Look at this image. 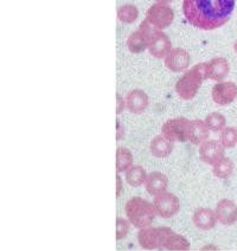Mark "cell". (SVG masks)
Instances as JSON below:
<instances>
[{
  "label": "cell",
  "mask_w": 237,
  "mask_h": 251,
  "mask_svg": "<svg viewBox=\"0 0 237 251\" xmlns=\"http://www.w3.org/2000/svg\"><path fill=\"white\" fill-rule=\"evenodd\" d=\"M126 216L131 224L136 229L151 226L157 216L153 202H150L141 197H133L125 205Z\"/></svg>",
  "instance_id": "3957f363"
},
{
  "label": "cell",
  "mask_w": 237,
  "mask_h": 251,
  "mask_svg": "<svg viewBox=\"0 0 237 251\" xmlns=\"http://www.w3.org/2000/svg\"><path fill=\"white\" fill-rule=\"evenodd\" d=\"M210 130L207 127L203 120H192L190 126V133H188V141L192 145H201L209 139Z\"/></svg>",
  "instance_id": "ffe728a7"
},
{
  "label": "cell",
  "mask_w": 237,
  "mask_h": 251,
  "mask_svg": "<svg viewBox=\"0 0 237 251\" xmlns=\"http://www.w3.org/2000/svg\"><path fill=\"white\" fill-rule=\"evenodd\" d=\"M175 19V11L167 4L156 2L147 10L146 21L156 30H164L170 26Z\"/></svg>",
  "instance_id": "277c9868"
},
{
  "label": "cell",
  "mask_w": 237,
  "mask_h": 251,
  "mask_svg": "<svg viewBox=\"0 0 237 251\" xmlns=\"http://www.w3.org/2000/svg\"><path fill=\"white\" fill-rule=\"evenodd\" d=\"M234 170H235V165L230 158H222L221 160L217 161L212 166V175L218 179H229L233 176Z\"/></svg>",
  "instance_id": "7402d4cb"
},
{
  "label": "cell",
  "mask_w": 237,
  "mask_h": 251,
  "mask_svg": "<svg viewBox=\"0 0 237 251\" xmlns=\"http://www.w3.org/2000/svg\"><path fill=\"white\" fill-rule=\"evenodd\" d=\"M191 121L185 118L170 119L162 125L161 135L172 142L188 141Z\"/></svg>",
  "instance_id": "5b68a950"
},
{
  "label": "cell",
  "mask_w": 237,
  "mask_h": 251,
  "mask_svg": "<svg viewBox=\"0 0 237 251\" xmlns=\"http://www.w3.org/2000/svg\"><path fill=\"white\" fill-rule=\"evenodd\" d=\"M219 141L225 150H230L237 146V128L225 127L219 132Z\"/></svg>",
  "instance_id": "484cf974"
},
{
  "label": "cell",
  "mask_w": 237,
  "mask_h": 251,
  "mask_svg": "<svg viewBox=\"0 0 237 251\" xmlns=\"http://www.w3.org/2000/svg\"><path fill=\"white\" fill-rule=\"evenodd\" d=\"M139 244L146 250L160 249V226L144 227L138 233Z\"/></svg>",
  "instance_id": "2e32d148"
},
{
  "label": "cell",
  "mask_w": 237,
  "mask_h": 251,
  "mask_svg": "<svg viewBox=\"0 0 237 251\" xmlns=\"http://www.w3.org/2000/svg\"><path fill=\"white\" fill-rule=\"evenodd\" d=\"M202 250H217V248L215 245H207V247L202 248Z\"/></svg>",
  "instance_id": "4dcf8cb0"
},
{
  "label": "cell",
  "mask_w": 237,
  "mask_h": 251,
  "mask_svg": "<svg viewBox=\"0 0 237 251\" xmlns=\"http://www.w3.org/2000/svg\"><path fill=\"white\" fill-rule=\"evenodd\" d=\"M205 125L209 128L210 132L219 133L227 127V119L221 113H211L204 120Z\"/></svg>",
  "instance_id": "cb8c5ba5"
},
{
  "label": "cell",
  "mask_w": 237,
  "mask_h": 251,
  "mask_svg": "<svg viewBox=\"0 0 237 251\" xmlns=\"http://www.w3.org/2000/svg\"><path fill=\"white\" fill-rule=\"evenodd\" d=\"M199 159L205 164L213 165L225 156V148L219 140H207L199 146Z\"/></svg>",
  "instance_id": "30bf717a"
},
{
  "label": "cell",
  "mask_w": 237,
  "mask_h": 251,
  "mask_svg": "<svg viewBox=\"0 0 237 251\" xmlns=\"http://www.w3.org/2000/svg\"><path fill=\"white\" fill-rule=\"evenodd\" d=\"M207 78H209L208 77V63H199L191 68L190 70H187L184 76H182L177 81L176 93L181 99L190 101L197 95L203 82Z\"/></svg>",
  "instance_id": "7a4b0ae2"
},
{
  "label": "cell",
  "mask_w": 237,
  "mask_h": 251,
  "mask_svg": "<svg viewBox=\"0 0 237 251\" xmlns=\"http://www.w3.org/2000/svg\"><path fill=\"white\" fill-rule=\"evenodd\" d=\"M116 103H118V105H116V114H121L122 110H124V108H126V101L125 99L122 98L121 95H116Z\"/></svg>",
  "instance_id": "83f0119b"
},
{
  "label": "cell",
  "mask_w": 237,
  "mask_h": 251,
  "mask_svg": "<svg viewBox=\"0 0 237 251\" xmlns=\"http://www.w3.org/2000/svg\"><path fill=\"white\" fill-rule=\"evenodd\" d=\"M212 101L217 105H229L237 99V85L234 82H217L211 90Z\"/></svg>",
  "instance_id": "9c48e42d"
},
{
  "label": "cell",
  "mask_w": 237,
  "mask_h": 251,
  "mask_svg": "<svg viewBox=\"0 0 237 251\" xmlns=\"http://www.w3.org/2000/svg\"><path fill=\"white\" fill-rule=\"evenodd\" d=\"M160 249L185 251L190 249V243L184 236L179 235L167 226H160Z\"/></svg>",
  "instance_id": "ba28073f"
},
{
  "label": "cell",
  "mask_w": 237,
  "mask_h": 251,
  "mask_svg": "<svg viewBox=\"0 0 237 251\" xmlns=\"http://www.w3.org/2000/svg\"><path fill=\"white\" fill-rule=\"evenodd\" d=\"M125 178L128 185L133 187H140L141 185H145V181H146L147 178V172L142 166L135 165V166L130 167L126 171Z\"/></svg>",
  "instance_id": "44dd1931"
},
{
  "label": "cell",
  "mask_w": 237,
  "mask_h": 251,
  "mask_svg": "<svg viewBox=\"0 0 237 251\" xmlns=\"http://www.w3.org/2000/svg\"><path fill=\"white\" fill-rule=\"evenodd\" d=\"M126 101V108L128 109V112L139 115L142 114L145 110L147 109L148 103V96L144 90L140 89H134L126 95L125 98Z\"/></svg>",
  "instance_id": "5bb4252c"
},
{
  "label": "cell",
  "mask_w": 237,
  "mask_h": 251,
  "mask_svg": "<svg viewBox=\"0 0 237 251\" xmlns=\"http://www.w3.org/2000/svg\"><path fill=\"white\" fill-rule=\"evenodd\" d=\"M192 222L199 230L209 231L216 226L217 216L216 212L210 207H199L192 216Z\"/></svg>",
  "instance_id": "9a60e30c"
},
{
  "label": "cell",
  "mask_w": 237,
  "mask_h": 251,
  "mask_svg": "<svg viewBox=\"0 0 237 251\" xmlns=\"http://www.w3.org/2000/svg\"><path fill=\"white\" fill-rule=\"evenodd\" d=\"M235 8V0H183V13L188 24L212 31L223 26Z\"/></svg>",
  "instance_id": "6da1fadb"
},
{
  "label": "cell",
  "mask_w": 237,
  "mask_h": 251,
  "mask_svg": "<svg viewBox=\"0 0 237 251\" xmlns=\"http://www.w3.org/2000/svg\"><path fill=\"white\" fill-rule=\"evenodd\" d=\"M153 27L148 24V22L145 19L140 24L139 28L128 37L127 39V48L131 52L133 53H141L145 50L148 49L151 36H152Z\"/></svg>",
  "instance_id": "52a82bcc"
},
{
  "label": "cell",
  "mask_w": 237,
  "mask_h": 251,
  "mask_svg": "<svg viewBox=\"0 0 237 251\" xmlns=\"http://www.w3.org/2000/svg\"><path fill=\"white\" fill-rule=\"evenodd\" d=\"M191 57L186 50L182 48H175L164 58V64L172 73H183L190 67Z\"/></svg>",
  "instance_id": "7c38bea8"
},
{
  "label": "cell",
  "mask_w": 237,
  "mask_h": 251,
  "mask_svg": "<svg viewBox=\"0 0 237 251\" xmlns=\"http://www.w3.org/2000/svg\"><path fill=\"white\" fill-rule=\"evenodd\" d=\"M156 2H160V4H168V2H171L172 0H154Z\"/></svg>",
  "instance_id": "1f68e13d"
},
{
  "label": "cell",
  "mask_w": 237,
  "mask_h": 251,
  "mask_svg": "<svg viewBox=\"0 0 237 251\" xmlns=\"http://www.w3.org/2000/svg\"><path fill=\"white\" fill-rule=\"evenodd\" d=\"M116 129H118V135H116V139L118 140L122 139V136H124V130H122L121 124H120L119 121H116Z\"/></svg>",
  "instance_id": "f546056e"
},
{
  "label": "cell",
  "mask_w": 237,
  "mask_h": 251,
  "mask_svg": "<svg viewBox=\"0 0 237 251\" xmlns=\"http://www.w3.org/2000/svg\"><path fill=\"white\" fill-rule=\"evenodd\" d=\"M139 10L138 7L134 5L126 4L122 5L118 8V18L120 22L125 23V24H132L138 19Z\"/></svg>",
  "instance_id": "d4e9b609"
},
{
  "label": "cell",
  "mask_w": 237,
  "mask_h": 251,
  "mask_svg": "<svg viewBox=\"0 0 237 251\" xmlns=\"http://www.w3.org/2000/svg\"><path fill=\"white\" fill-rule=\"evenodd\" d=\"M208 63V77L212 81L222 82L229 75L230 65L223 57H213Z\"/></svg>",
  "instance_id": "e0dca14e"
},
{
  "label": "cell",
  "mask_w": 237,
  "mask_h": 251,
  "mask_svg": "<svg viewBox=\"0 0 237 251\" xmlns=\"http://www.w3.org/2000/svg\"><path fill=\"white\" fill-rule=\"evenodd\" d=\"M173 148H175V142L167 140L165 136L157 135L156 138H153L150 145V151L152 153L154 158L158 159H164L167 158L171 153H172Z\"/></svg>",
  "instance_id": "d6986e66"
},
{
  "label": "cell",
  "mask_w": 237,
  "mask_h": 251,
  "mask_svg": "<svg viewBox=\"0 0 237 251\" xmlns=\"http://www.w3.org/2000/svg\"><path fill=\"white\" fill-rule=\"evenodd\" d=\"M133 154L128 148L119 147L116 150V172H126L130 167L133 166Z\"/></svg>",
  "instance_id": "603a6c76"
},
{
  "label": "cell",
  "mask_w": 237,
  "mask_h": 251,
  "mask_svg": "<svg viewBox=\"0 0 237 251\" xmlns=\"http://www.w3.org/2000/svg\"><path fill=\"white\" fill-rule=\"evenodd\" d=\"M168 186V179L164 173L154 171L147 175L146 181H145V188L148 192V195L156 197L160 193L165 192Z\"/></svg>",
  "instance_id": "ac0fdd59"
},
{
  "label": "cell",
  "mask_w": 237,
  "mask_h": 251,
  "mask_svg": "<svg viewBox=\"0 0 237 251\" xmlns=\"http://www.w3.org/2000/svg\"><path fill=\"white\" fill-rule=\"evenodd\" d=\"M217 221L225 226H231L237 222V204L230 199H222L216 205Z\"/></svg>",
  "instance_id": "4fadbf2b"
},
{
  "label": "cell",
  "mask_w": 237,
  "mask_h": 251,
  "mask_svg": "<svg viewBox=\"0 0 237 251\" xmlns=\"http://www.w3.org/2000/svg\"><path fill=\"white\" fill-rule=\"evenodd\" d=\"M234 51L237 53V41H235V43H234Z\"/></svg>",
  "instance_id": "d6a6232c"
},
{
  "label": "cell",
  "mask_w": 237,
  "mask_h": 251,
  "mask_svg": "<svg viewBox=\"0 0 237 251\" xmlns=\"http://www.w3.org/2000/svg\"><path fill=\"white\" fill-rule=\"evenodd\" d=\"M130 223L128 219L122 218V217H118L116 218V239L121 241L127 236L128 231H130Z\"/></svg>",
  "instance_id": "4316f807"
},
{
  "label": "cell",
  "mask_w": 237,
  "mask_h": 251,
  "mask_svg": "<svg viewBox=\"0 0 237 251\" xmlns=\"http://www.w3.org/2000/svg\"><path fill=\"white\" fill-rule=\"evenodd\" d=\"M121 190H122V180L119 176V173H118V176H116V197L120 196Z\"/></svg>",
  "instance_id": "f1b7e54d"
},
{
  "label": "cell",
  "mask_w": 237,
  "mask_h": 251,
  "mask_svg": "<svg viewBox=\"0 0 237 251\" xmlns=\"http://www.w3.org/2000/svg\"><path fill=\"white\" fill-rule=\"evenodd\" d=\"M171 50H172V44L166 33L162 32L161 30L153 28L148 44V52L156 58H165L171 52Z\"/></svg>",
  "instance_id": "8fae6325"
},
{
  "label": "cell",
  "mask_w": 237,
  "mask_h": 251,
  "mask_svg": "<svg viewBox=\"0 0 237 251\" xmlns=\"http://www.w3.org/2000/svg\"><path fill=\"white\" fill-rule=\"evenodd\" d=\"M153 205L156 207L157 215L164 219L172 218L181 209V202H179L178 197L173 193L167 192V191L154 197Z\"/></svg>",
  "instance_id": "8992f818"
}]
</instances>
